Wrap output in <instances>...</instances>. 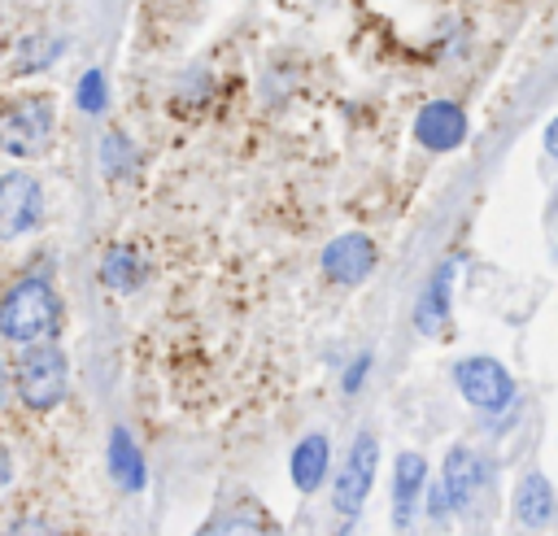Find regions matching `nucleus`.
Here are the masks:
<instances>
[{
    "mask_svg": "<svg viewBox=\"0 0 558 536\" xmlns=\"http://www.w3.org/2000/svg\"><path fill=\"white\" fill-rule=\"evenodd\" d=\"M57 318H61V305L48 275H22L0 296V336L9 344H22V349L44 344L57 331Z\"/></svg>",
    "mask_w": 558,
    "mask_h": 536,
    "instance_id": "f257e3e1",
    "label": "nucleus"
},
{
    "mask_svg": "<svg viewBox=\"0 0 558 536\" xmlns=\"http://www.w3.org/2000/svg\"><path fill=\"white\" fill-rule=\"evenodd\" d=\"M57 131V100L48 92H22L0 105V153L4 157H44Z\"/></svg>",
    "mask_w": 558,
    "mask_h": 536,
    "instance_id": "f03ea898",
    "label": "nucleus"
},
{
    "mask_svg": "<svg viewBox=\"0 0 558 536\" xmlns=\"http://www.w3.org/2000/svg\"><path fill=\"white\" fill-rule=\"evenodd\" d=\"M13 392L35 414L57 410L65 401V392H70V362H65V353L57 344H48V340L22 349V357L13 366Z\"/></svg>",
    "mask_w": 558,
    "mask_h": 536,
    "instance_id": "7ed1b4c3",
    "label": "nucleus"
},
{
    "mask_svg": "<svg viewBox=\"0 0 558 536\" xmlns=\"http://www.w3.org/2000/svg\"><path fill=\"white\" fill-rule=\"evenodd\" d=\"M453 388L462 392V401L480 414H501L510 401H514V375L488 357V353H475V357H458L453 362Z\"/></svg>",
    "mask_w": 558,
    "mask_h": 536,
    "instance_id": "20e7f679",
    "label": "nucleus"
},
{
    "mask_svg": "<svg viewBox=\"0 0 558 536\" xmlns=\"http://www.w3.org/2000/svg\"><path fill=\"white\" fill-rule=\"evenodd\" d=\"M375 462H379V440L375 431H357L353 444H349V458L336 475V488H331V501H336V514L344 523L357 519V510L366 505V492L375 484Z\"/></svg>",
    "mask_w": 558,
    "mask_h": 536,
    "instance_id": "39448f33",
    "label": "nucleus"
},
{
    "mask_svg": "<svg viewBox=\"0 0 558 536\" xmlns=\"http://www.w3.org/2000/svg\"><path fill=\"white\" fill-rule=\"evenodd\" d=\"M44 222V187L35 174L9 170L0 174V240L31 235Z\"/></svg>",
    "mask_w": 558,
    "mask_h": 536,
    "instance_id": "423d86ee",
    "label": "nucleus"
},
{
    "mask_svg": "<svg viewBox=\"0 0 558 536\" xmlns=\"http://www.w3.org/2000/svg\"><path fill=\"white\" fill-rule=\"evenodd\" d=\"M371 270H375V240H366L362 231H344L323 248V275L340 288H357Z\"/></svg>",
    "mask_w": 558,
    "mask_h": 536,
    "instance_id": "0eeeda50",
    "label": "nucleus"
},
{
    "mask_svg": "<svg viewBox=\"0 0 558 536\" xmlns=\"http://www.w3.org/2000/svg\"><path fill=\"white\" fill-rule=\"evenodd\" d=\"M414 139L427 153H453L466 139V109L458 100H432L414 118Z\"/></svg>",
    "mask_w": 558,
    "mask_h": 536,
    "instance_id": "6e6552de",
    "label": "nucleus"
},
{
    "mask_svg": "<svg viewBox=\"0 0 558 536\" xmlns=\"http://www.w3.org/2000/svg\"><path fill=\"white\" fill-rule=\"evenodd\" d=\"M440 484H445L453 510H466V505L475 501V492L484 488V458H480L471 444H453V449L445 453Z\"/></svg>",
    "mask_w": 558,
    "mask_h": 536,
    "instance_id": "1a4fd4ad",
    "label": "nucleus"
},
{
    "mask_svg": "<svg viewBox=\"0 0 558 536\" xmlns=\"http://www.w3.org/2000/svg\"><path fill=\"white\" fill-rule=\"evenodd\" d=\"M427 492V458L423 453H401L392 466V523L410 527L418 501Z\"/></svg>",
    "mask_w": 558,
    "mask_h": 536,
    "instance_id": "9d476101",
    "label": "nucleus"
},
{
    "mask_svg": "<svg viewBox=\"0 0 558 536\" xmlns=\"http://www.w3.org/2000/svg\"><path fill=\"white\" fill-rule=\"evenodd\" d=\"M558 514V492L554 484L541 475V471H527L514 488V519L527 527V532H545Z\"/></svg>",
    "mask_w": 558,
    "mask_h": 536,
    "instance_id": "9b49d317",
    "label": "nucleus"
},
{
    "mask_svg": "<svg viewBox=\"0 0 558 536\" xmlns=\"http://www.w3.org/2000/svg\"><path fill=\"white\" fill-rule=\"evenodd\" d=\"M288 471H292V484L296 492H318V484L327 479L331 471V444L323 431H310L292 444V458H288Z\"/></svg>",
    "mask_w": 558,
    "mask_h": 536,
    "instance_id": "f8f14e48",
    "label": "nucleus"
},
{
    "mask_svg": "<svg viewBox=\"0 0 558 536\" xmlns=\"http://www.w3.org/2000/svg\"><path fill=\"white\" fill-rule=\"evenodd\" d=\"M109 475L122 492H140L148 484V466H144V453L135 444V436L126 427H113L109 431Z\"/></svg>",
    "mask_w": 558,
    "mask_h": 536,
    "instance_id": "ddd939ff",
    "label": "nucleus"
},
{
    "mask_svg": "<svg viewBox=\"0 0 558 536\" xmlns=\"http://www.w3.org/2000/svg\"><path fill=\"white\" fill-rule=\"evenodd\" d=\"M453 270H458V257H445L440 270L432 275V283L423 288L418 305H414V322H418V331H427V336H436V331L449 322V283H453Z\"/></svg>",
    "mask_w": 558,
    "mask_h": 536,
    "instance_id": "4468645a",
    "label": "nucleus"
},
{
    "mask_svg": "<svg viewBox=\"0 0 558 536\" xmlns=\"http://www.w3.org/2000/svg\"><path fill=\"white\" fill-rule=\"evenodd\" d=\"M100 283L109 292H135L144 283V257L126 244H113L105 257H100Z\"/></svg>",
    "mask_w": 558,
    "mask_h": 536,
    "instance_id": "2eb2a0df",
    "label": "nucleus"
},
{
    "mask_svg": "<svg viewBox=\"0 0 558 536\" xmlns=\"http://www.w3.org/2000/svg\"><path fill=\"white\" fill-rule=\"evenodd\" d=\"M61 52H65L61 39H52V35H26V39L17 44V52H13V70H17V74H35V70L52 65Z\"/></svg>",
    "mask_w": 558,
    "mask_h": 536,
    "instance_id": "dca6fc26",
    "label": "nucleus"
},
{
    "mask_svg": "<svg viewBox=\"0 0 558 536\" xmlns=\"http://www.w3.org/2000/svg\"><path fill=\"white\" fill-rule=\"evenodd\" d=\"M131 139L122 135V131H105V139H100V166H105V174L109 179H122L126 170H131Z\"/></svg>",
    "mask_w": 558,
    "mask_h": 536,
    "instance_id": "f3484780",
    "label": "nucleus"
},
{
    "mask_svg": "<svg viewBox=\"0 0 558 536\" xmlns=\"http://www.w3.org/2000/svg\"><path fill=\"white\" fill-rule=\"evenodd\" d=\"M74 105H78L83 113H105V105H109V83H105L100 70H87V74L78 78V87H74Z\"/></svg>",
    "mask_w": 558,
    "mask_h": 536,
    "instance_id": "a211bd4d",
    "label": "nucleus"
},
{
    "mask_svg": "<svg viewBox=\"0 0 558 536\" xmlns=\"http://www.w3.org/2000/svg\"><path fill=\"white\" fill-rule=\"evenodd\" d=\"M201 536H270L257 519H244V514H231V519H222V523H214V527H205Z\"/></svg>",
    "mask_w": 558,
    "mask_h": 536,
    "instance_id": "6ab92c4d",
    "label": "nucleus"
},
{
    "mask_svg": "<svg viewBox=\"0 0 558 536\" xmlns=\"http://www.w3.org/2000/svg\"><path fill=\"white\" fill-rule=\"evenodd\" d=\"M423 510H427V519H432V523H449V514H453V501H449L445 484H432V488L423 492Z\"/></svg>",
    "mask_w": 558,
    "mask_h": 536,
    "instance_id": "aec40b11",
    "label": "nucleus"
},
{
    "mask_svg": "<svg viewBox=\"0 0 558 536\" xmlns=\"http://www.w3.org/2000/svg\"><path fill=\"white\" fill-rule=\"evenodd\" d=\"M366 375H371V353H357V357L349 362V370H344V379H340V388H344V392H357Z\"/></svg>",
    "mask_w": 558,
    "mask_h": 536,
    "instance_id": "412c9836",
    "label": "nucleus"
},
{
    "mask_svg": "<svg viewBox=\"0 0 558 536\" xmlns=\"http://www.w3.org/2000/svg\"><path fill=\"white\" fill-rule=\"evenodd\" d=\"M9 536H57V532H52L44 519H35V514H31V519H17V523L9 527Z\"/></svg>",
    "mask_w": 558,
    "mask_h": 536,
    "instance_id": "4be33fe9",
    "label": "nucleus"
},
{
    "mask_svg": "<svg viewBox=\"0 0 558 536\" xmlns=\"http://www.w3.org/2000/svg\"><path fill=\"white\" fill-rule=\"evenodd\" d=\"M545 153L558 157V118H549V126H545Z\"/></svg>",
    "mask_w": 558,
    "mask_h": 536,
    "instance_id": "5701e85b",
    "label": "nucleus"
},
{
    "mask_svg": "<svg viewBox=\"0 0 558 536\" xmlns=\"http://www.w3.org/2000/svg\"><path fill=\"white\" fill-rule=\"evenodd\" d=\"M9 479H13V453H9L4 444H0V488H4Z\"/></svg>",
    "mask_w": 558,
    "mask_h": 536,
    "instance_id": "b1692460",
    "label": "nucleus"
},
{
    "mask_svg": "<svg viewBox=\"0 0 558 536\" xmlns=\"http://www.w3.org/2000/svg\"><path fill=\"white\" fill-rule=\"evenodd\" d=\"M9 388H13V370H4V362H0V405H4Z\"/></svg>",
    "mask_w": 558,
    "mask_h": 536,
    "instance_id": "393cba45",
    "label": "nucleus"
},
{
    "mask_svg": "<svg viewBox=\"0 0 558 536\" xmlns=\"http://www.w3.org/2000/svg\"><path fill=\"white\" fill-rule=\"evenodd\" d=\"M340 536H353V527H344V532H340Z\"/></svg>",
    "mask_w": 558,
    "mask_h": 536,
    "instance_id": "a878e982",
    "label": "nucleus"
}]
</instances>
